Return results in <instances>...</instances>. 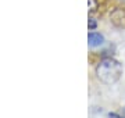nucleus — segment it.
Wrapping results in <instances>:
<instances>
[{
    "label": "nucleus",
    "instance_id": "obj_3",
    "mask_svg": "<svg viewBox=\"0 0 125 118\" xmlns=\"http://www.w3.org/2000/svg\"><path fill=\"white\" fill-rule=\"evenodd\" d=\"M88 43L90 47H99L104 43V36L99 32H90L88 35Z\"/></svg>",
    "mask_w": 125,
    "mask_h": 118
},
{
    "label": "nucleus",
    "instance_id": "obj_4",
    "mask_svg": "<svg viewBox=\"0 0 125 118\" xmlns=\"http://www.w3.org/2000/svg\"><path fill=\"white\" fill-rule=\"evenodd\" d=\"M88 4H89V13H94L96 10H97V1L96 0H88Z\"/></svg>",
    "mask_w": 125,
    "mask_h": 118
},
{
    "label": "nucleus",
    "instance_id": "obj_2",
    "mask_svg": "<svg viewBox=\"0 0 125 118\" xmlns=\"http://www.w3.org/2000/svg\"><path fill=\"white\" fill-rule=\"evenodd\" d=\"M111 21L117 27H125V10L115 9L111 13Z\"/></svg>",
    "mask_w": 125,
    "mask_h": 118
},
{
    "label": "nucleus",
    "instance_id": "obj_5",
    "mask_svg": "<svg viewBox=\"0 0 125 118\" xmlns=\"http://www.w3.org/2000/svg\"><path fill=\"white\" fill-rule=\"evenodd\" d=\"M88 25H89V29H90V31H92V29H94V28H96V22H94V20H93V18H90V20H89V24H88Z\"/></svg>",
    "mask_w": 125,
    "mask_h": 118
},
{
    "label": "nucleus",
    "instance_id": "obj_1",
    "mask_svg": "<svg viewBox=\"0 0 125 118\" xmlns=\"http://www.w3.org/2000/svg\"><path fill=\"white\" fill-rule=\"evenodd\" d=\"M96 74L103 83L111 85V83H115L122 75V65L117 60L108 57V59H104L99 63L97 68H96Z\"/></svg>",
    "mask_w": 125,
    "mask_h": 118
}]
</instances>
